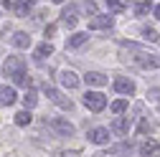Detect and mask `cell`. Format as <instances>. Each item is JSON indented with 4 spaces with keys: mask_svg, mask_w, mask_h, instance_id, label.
Here are the masks:
<instances>
[{
    "mask_svg": "<svg viewBox=\"0 0 160 157\" xmlns=\"http://www.w3.org/2000/svg\"><path fill=\"white\" fill-rule=\"evenodd\" d=\"M53 3H64V0H53Z\"/></svg>",
    "mask_w": 160,
    "mask_h": 157,
    "instance_id": "28",
    "label": "cell"
},
{
    "mask_svg": "<svg viewBox=\"0 0 160 157\" xmlns=\"http://www.w3.org/2000/svg\"><path fill=\"white\" fill-rule=\"evenodd\" d=\"M150 10H152L150 0H142V3H137V8H135V13H137V15H148Z\"/></svg>",
    "mask_w": 160,
    "mask_h": 157,
    "instance_id": "24",
    "label": "cell"
},
{
    "mask_svg": "<svg viewBox=\"0 0 160 157\" xmlns=\"http://www.w3.org/2000/svg\"><path fill=\"white\" fill-rule=\"evenodd\" d=\"M31 119H33V117H31L28 109H23V112H18V114H15V124H18V127H28Z\"/></svg>",
    "mask_w": 160,
    "mask_h": 157,
    "instance_id": "21",
    "label": "cell"
},
{
    "mask_svg": "<svg viewBox=\"0 0 160 157\" xmlns=\"http://www.w3.org/2000/svg\"><path fill=\"white\" fill-rule=\"evenodd\" d=\"M89 28H112V15L104 13V15H97L89 21Z\"/></svg>",
    "mask_w": 160,
    "mask_h": 157,
    "instance_id": "14",
    "label": "cell"
},
{
    "mask_svg": "<svg viewBox=\"0 0 160 157\" xmlns=\"http://www.w3.org/2000/svg\"><path fill=\"white\" fill-rule=\"evenodd\" d=\"M158 155H160V142L148 140V142L140 145V157H158Z\"/></svg>",
    "mask_w": 160,
    "mask_h": 157,
    "instance_id": "8",
    "label": "cell"
},
{
    "mask_svg": "<svg viewBox=\"0 0 160 157\" xmlns=\"http://www.w3.org/2000/svg\"><path fill=\"white\" fill-rule=\"evenodd\" d=\"M84 81H87L89 86H104V84H107V76L99 74V71H89V74L84 76Z\"/></svg>",
    "mask_w": 160,
    "mask_h": 157,
    "instance_id": "12",
    "label": "cell"
},
{
    "mask_svg": "<svg viewBox=\"0 0 160 157\" xmlns=\"http://www.w3.org/2000/svg\"><path fill=\"white\" fill-rule=\"evenodd\" d=\"M84 107H87L89 112H102V109L107 107V96H104L102 91H87V94H84Z\"/></svg>",
    "mask_w": 160,
    "mask_h": 157,
    "instance_id": "2",
    "label": "cell"
},
{
    "mask_svg": "<svg viewBox=\"0 0 160 157\" xmlns=\"http://www.w3.org/2000/svg\"><path fill=\"white\" fill-rule=\"evenodd\" d=\"M3 5L8 10H15L18 15H26L28 13V5H31V0H3Z\"/></svg>",
    "mask_w": 160,
    "mask_h": 157,
    "instance_id": "9",
    "label": "cell"
},
{
    "mask_svg": "<svg viewBox=\"0 0 160 157\" xmlns=\"http://www.w3.org/2000/svg\"><path fill=\"white\" fill-rule=\"evenodd\" d=\"M10 78H13V84H18V86H31V76H28L26 71H18V74H13Z\"/></svg>",
    "mask_w": 160,
    "mask_h": 157,
    "instance_id": "20",
    "label": "cell"
},
{
    "mask_svg": "<svg viewBox=\"0 0 160 157\" xmlns=\"http://www.w3.org/2000/svg\"><path fill=\"white\" fill-rule=\"evenodd\" d=\"M102 5L109 10V13H122L127 5H125V0H102Z\"/></svg>",
    "mask_w": 160,
    "mask_h": 157,
    "instance_id": "18",
    "label": "cell"
},
{
    "mask_svg": "<svg viewBox=\"0 0 160 157\" xmlns=\"http://www.w3.org/2000/svg\"><path fill=\"white\" fill-rule=\"evenodd\" d=\"M61 23H64L66 28H74V26H76V5H69V8L61 13Z\"/></svg>",
    "mask_w": 160,
    "mask_h": 157,
    "instance_id": "13",
    "label": "cell"
},
{
    "mask_svg": "<svg viewBox=\"0 0 160 157\" xmlns=\"http://www.w3.org/2000/svg\"><path fill=\"white\" fill-rule=\"evenodd\" d=\"M18 71H26V64H23V58L21 56H8V61H5V74L13 76Z\"/></svg>",
    "mask_w": 160,
    "mask_h": 157,
    "instance_id": "6",
    "label": "cell"
},
{
    "mask_svg": "<svg viewBox=\"0 0 160 157\" xmlns=\"http://www.w3.org/2000/svg\"><path fill=\"white\" fill-rule=\"evenodd\" d=\"M48 127L58 134V137H71L74 134V124L69 119H61V117H53V119L48 122Z\"/></svg>",
    "mask_w": 160,
    "mask_h": 157,
    "instance_id": "3",
    "label": "cell"
},
{
    "mask_svg": "<svg viewBox=\"0 0 160 157\" xmlns=\"http://www.w3.org/2000/svg\"><path fill=\"white\" fill-rule=\"evenodd\" d=\"M130 51L135 53V56H132V61H135L137 66H142V69H160V56L148 53V51L137 48V46H132V43H130Z\"/></svg>",
    "mask_w": 160,
    "mask_h": 157,
    "instance_id": "1",
    "label": "cell"
},
{
    "mask_svg": "<svg viewBox=\"0 0 160 157\" xmlns=\"http://www.w3.org/2000/svg\"><path fill=\"white\" fill-rule=\"evenodd\" d=\"M46 96H48V99L56 104V107H61V109H74V104H71V99H66V96L61 94V91H58V89H53V86H48L46 84Z\"/></svg>",
    "mask_w": 160,
    "mask_h": 157,
    "instance_id": "4",
    "label": "cell"
},
{
    "mask_svg": "<svg viewBox=\"0 0 160 157\" xmlns=\"http://www.w3.org/2000/svg\"><path fill=\"white\" fill-rule=\"evenodd\" d=\"M87 41H89V36H87V33H74V36H69L66 48H79V46H84Z\"/></svg>",
    "mask_w": 160,
    "mask_h": 157,
    "instance_id": "16",
    "label": "cell"
},
{
    "mask_svg": "<svg viewBox=\"0 0 160 157\" xmlns=\"http://www.w3.org/2000/svg\"><path fill=\"white\" fill-rule=\"evenodd\" d=\"M23 104H26V109H33V107L38 104V94H36L33 89H28V91L23 94Z\"/></svg>",
    "mask_w": 160,
    "mask_h": 157,
    "instance_id": "19",
    "label": "cell"
},
{
    "mask_svg": "<svg viewBox=\"0 0 160 157\" xmlns=\"http://www.w3.org/2000/svg\"><path fill=\"white\" fill-rule=\"evenodd\" d=\"M114 114H122L125 109H127V99H117V102H112V107H109Z\"/></svg>",
    "mask_w": 160,
    "mask_h": 157,
    "instance_id": "25",
    "label": "cell"
},
{
    "mask_svg": "<svg viewBox=\"0 0 160 157\" xmlns=\"http://www.w3.org/2000/svg\"><path fill=\"white\" fill-rule=\"evenodd\" d=\"M142 38H145V41H152V43H160V36L152 28H142Z\"/></svg>",
    "mask_w": 160,
    "mask_h": 157,
    "instance_id": "23",
    "label": "cell"
},
{
    "mask_svg": "<svg viewBox=\"0 0 160 157\" xmlns=\"http://www.w3.org/2000/svg\"><path fill=\"white\" fill-rule=\"evenodd\" d=\"M51 53H53V46H51L48 41H46V43H41V46L36 48V56H38V58H46V56H51Z\"/></svg>",
    "mask_w": 160,
    "mask_h": 157,
    "instance_id": "22",
    "label": "cell"
},
{
    "mask_svg": "<svg viewBox=\"0 0 160 157\" xmlns=\"http://www.w3.org/2000/svg\"><path fill=\"white\" fill-rule=\"evenodd\" d=\"M53 33H56V26H53V23H51V26H46V41H48Z\"/></svg>",
    "mask_w": 160,
    "mask_h": 157,
    "instance_id": "26",
    "label": "cell"
},
{
    "mask_svg": "<svg viewBox=\"0 0 160 157\" xmlns=\"http://www.w3.org/2000/svg\"><path fill=\"white\" fill-rule=\"evenodd\" d=\"M15 99H18V94L13 86H0V107H10V104H15Z\"/></svg>",
    "mask_w": 160,
    "mask_h": 157,
    "instance_id": "10",
    "label": "cell"
},
{
    "mask_svg": "<svg viewBox=\"0 0 160 157\" xmlns=\"http://www.w3.org/2000/svg\"><path fill=\"white\" fill-rule=\"evenodd\" d=\"M152 13H155V18L160 21V5H155V8H152Z\"/></svg>",
    "mask_w": 160,
    "mask_h": 157,
    "instance_id": "27",
    "label": "cell"
},
{
    "mask_svg": "<svg viewBox=\"0 0 160 157\" xmlns=\"http://www.w3.org/2000/svg\"><path fill=\"white\" fill-rule=\"evenodd\" d=\"M89 142H94V145H107L109 142V129L107 127H94V129H89Z\"/></svg>",
    "mask_w": 160,
    "mask_h": 157,
    "instance_id": "5",
    "label": "cell"
},
{
    "mask_svg": "<svg viewBox=\"0 0 160 157\" xmlns=\"http://www.w3.org/2000/svg\"><path fill=\"white\" fill-rule=\"evenodd\" d=\"M13 46H15V48H28V46H31V36L23 33V31H18V33L13 36Z\"/></svg>",
    "mask_w": 160,
    "mask_h": 157,
    "instance_id": "17",
    "label": "cell"
},
{
    "mask_svg": "<svg viewBox=\"0 0 160 157\" xmlns=\"http://www.w3.org/2000/svg\"><path fill=\"white\" fill-rule=\"evenodd\" d=\"M58 81H61V86H66V89H76L79 86V76L74 71H61L58 74Z\"/></svg>",
    "mask_w": 160,
    "mask_h": 157,
    "instance_id": "11",
    "label": "cell"
},
{
    "mask_svg": "<svg viewBox=\"0 0 160 157\" xmlns=\"http://www.w3.org/2000/svg\"><path fill=\"white\" fill-rule=\"evenodd\" d=\"M112 132H114V134H127V132H130V119L117 117V119L112 122Z\"/></svg>",
    "mask_w": 160,
    "mask_h": 157,
    "instance_id": "15",
    "label": "cell"
},
{
    "mask_svg": "<svg viewBox=\"0 0 160 157\" xmlns=\"http://www.w3.org/2000/svg\"><path fill=\"white\" fill-rule=\"evenodd\" d=\"M114 91H119V94H135V81H130V78H125V76H117L114 78Z\"/></svg>",
    "mask_w": 160,
    "mask_h": 157,
    "instance_id": "7",
    "label": "cell"
}]
</instances>
